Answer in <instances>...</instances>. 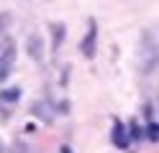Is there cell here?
Here are the masks:
<instances>
[{
  "mask_svg": "<svg viewBox=\"0 0 159 153\" xmlns=\"http://www.w3.org/2000/svg\"><path fill=\"white\" fill-rule=\"evenodd\" d=\"M16 64V41L13 38H3L0 41V84L11 77Z\"/></svg>",
  "mask_w": 159,
  "mask_h": 153,
  "instance_id": "6da1fadb",
  "label": "cell"
},
{
  "mask_svg": "<svg viewBox=\"0 0 159 153\" xmlns=\"http://www.w3.org/2000/svg\"><path fill=\"white\" fill-rule=\"evenodd\" d=\"M31 112H34L36 117H41L44 122H52V120H54V115H57V110L52 107V102H46V100H41V102H34Z\"/></svg>",
  "mask_w": 159,
  "mask_h": 153,
  "instance_id": "7a4b0ae2",
  "label": "cell"
},
{
  "mask_svg": "<svg viewBox=\"0 0 159 153\" xmlns=\"http://www.w3.org/2000/svg\"><path fill=\"white\" fill-rule=\"evenodd\" d=\"M28 56H31L34 61L44 59V41H41V36H31L28 38Z\"/></svg>",
  "mask_w": 159,
  "mask_h": 153,
  "instance_id": "3957f363",
  "label": "cell"
},
{
  "mask_svg": "<svg viewBox=\"0 0 159 153\" xmlns=\"http://www.w3.org/2000/svg\"><path fill=\"white\" fill-rule=\"evenodd\" d=\"M113 143H116L118 148H126V146H128V135H126V128H123L118 120L113 122Z\"/></svg>",
  "mask_w": 159,
  "mask_h": 153,
  "instance_id": "277c9868",
  "label": "cell"
},
{
  "mask_svg": "<svg viewBox=\"0 0 159 153\" xmlns=\"http://www.w3.org/2000/svg\"><path fill=\"white\" fill-rule=\"evenodd\" d=\"M95 23L90 20V31H87V38H85V44H82V51H85V56H93V44H95Z\"/></svg>",
  "mask_w": 159,
  "mask_h": 153,
  "instance_id": "5b68a950",
  "label": "cell"
},
{
  "mask_svg": "<svg viewBox=\"0 0 159 153\" xmlns=\"http://www.w3.org/2000/svg\"><path fill=\"white\" fill-rule=\"evenodd\" d=\"M52 28H54V49H57L59 44H62V38H64V26H62V23H59V26L54 23Z\"/></svg>",
  "mask_w": 159,
  "mask_h": 153,
  "instance_id": "8992f818",
  "label": "cell"
},
{
  "mask_svg": "<svg viewBox=\"0 0 159 153\" xmlns=\"http://www.w3.org/2000/svg\"><path fill=\"white\" fill-rule=\"evenodd\" d=\"M18 95H21L18 89H5V92H3V97H0V100H5V102H18Z\"/></svg>",
  "mask_w": 159,
  "mask_h": 153,
  "instance_id": "52a82bcc",
  "label": "cell"
},
{
  "mask_svg": "<svg viewBox=\"0 0 159 153\" xmlns=\"http://www.w3.org/2000/svg\"><path fill=\"white\" fill-rule=\"evenodd\" d=\"M8 26H11V15H8V13H0V36L5 33Z\"/></svg>",
  "mask_w": 159,
  "mask_h": 153,
  "instance_id": "ba28073f",
  "label": "cell"
},
{
  "mask_svg": "<svg viewBox=\"0 0 159 153\" xmlns=\"http://www.w3.org/2000/svg\"><path fill=\"white\" fill-rule=\"evenodd\" d=\"M146 135L152 138V140H157V125H154L152 120H149V128H146Z\"/></svg>",
  "mask_w": 159,
  "mask_h": 153,
  "instance_id": "9c48e42d",
  "label": "cell"
},
{
  "mask_svg": "<svg viewBox=\"0 0 159 153\" xmlns=\"http://www.w3.org/2000/svg\"><path fill=\"white\" fill-rule=\"evenodd\" d=\"M0 153H3V140H0Z\"/></svg>",
  "mask_w": 159,
  "mask_h": 153,
  "instance_id": "30bf717a",
  "label": "cell"
}]
</instances>
